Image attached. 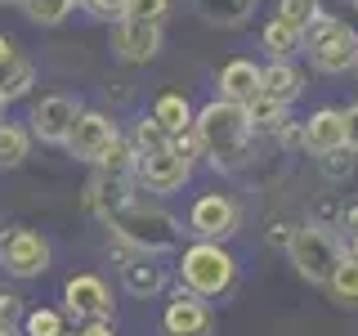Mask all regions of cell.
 <instances>
[{"label":"cell","mask_w":358,"mask_h":336,"mask_svg":"<svg viewBox=\"0 0 358 336\" xmlns=\"http://www.w3.org/2000/svg\"><path fill=\"white\" fill-rule=\"evenodd\" d=\"M103 224L112 229V238H117V242H126V246H134V251H143V255L179 251V246H184V233H188L184 224H179V216H171L166 206L143 202V197H134V193L121 197Z\"/></svg>","instance_id":"cell-1"},{"label":"cell","mask_w":358,"mask_h":336,"mask_svg":"<svg viewBox=\"0 0 358 336\" xmlns=\"http://www.w3.org/2000/svg\"><path fill=\"white\" fill-rule=\"evenodd\" d=\"M197 139H201V153H206L210 166L220 171H238L246 162V144H251V117H246L242 104H229V99H210L206 108L197 112L193 121Z\"/></svg>","instance_id":"cell-2"},{"label":"cell","mask_w":358,"mask_h":336,"mask_svg":"<svg viewBox=\"0 0 358 336\" xmlns=\"http://www.w3.org/2000/svg\"><path fill=\"white\" fill-rule=\"evenodd\" d=\"M233 278H238V260L220 242H193L179 251V287H188L201 300L224 296L233 287Z\"/></svg>","instance_id":"cell-3"},{"label":"cell","mask_w":358,"mask_h":336,"mask_svg":"<svg viewBox=\"0 0 358 336\" xmlns=\"http://www.w3.org/2000/svg\"><path fill=\"white\" fill-rule=\"evenodd\" d=\"M300 45L309 50V59L318 72H350L358 67V31H350L336 14H318L309 22V31L300 36Z\"/></svg>","instance_id":"cell-4"},{"label":"cell","mask_w":358,"mask_h":336,"mask_svg":"<svg viewBox=\"0 0 358 336\" xmlns=\"http://www.w3.org/2000/svg\"><path fill=\"white\" fill-rule=\"evenodd\" d=\"M287 255H291V265H296V274L305 278V283H318V287H327L331 274H336V265L345 260L341 246H336V238L327 229H318V224H305V229L291 233Z\"/></svg>","instance_id":"cell-5"},{"label":"cell","mask_w":358,"mask_h":336,"mask_svg":"<svg viewBox=\"0 0 358 336\" xmlns=\"http://www.w3.org/2000/svg\"><path fill=\"white\" fill-rule=\"evenodd\" d=\"M81 112L85 108L76 104L72 94H41L36 104H31V112H27V130H31V139H41V144L67 148V134H72Z\"/></svg>","instance_id":"cell-6"},{"label":"cell","mask_w":358,"mask_h":336,"mask_svg":"<svg viewBox=\"0 0 358 336\" xmlns=\"http://www.w3.org/2000/svg\"><path fill=\"white\" fill-rule=\"evenodd\" d=\"M50 260H54V251L36 229H5V238H0V269L9 278H41L50 269Z\"/></svg>","instance_id":"cell-7"},{"label":"cell","mask_w":358,"mask_h":336,"mask_svg":"<svg viewBox=\"0 0 358 336\" xmlns=\"http://www.w3.org/2000/svg\"><path fill=\"white\" fill-rule=\"evenodd\" d=\"M238 224H242V211L229 193H201L188 211V233L197 242H224L238 233Z\"/></svg>","instance_id":"cell-8"},{"label":"cell","mask_w":358,"mask_h":336,"mask_svg":"<svg viewBox=\"0 0 358 336\" xmlns=\"http://www.w3.org/2000/svg\"><path fill=\"white\" fill-rule=\"evenodd\" d=\"M63 305L76 323H112L117 300H112V291L99 274H72L63 283Z\"/></svg>","instance_id":"cell-9"},{"label":"cell","mask_w":358,"mask_h":336,"mask_svg":"<svg viewBox=\"0 0 358 336\" xmlns=\"http://www.w3.org/2000/svg\"><path fill=\"white\" fill-rule=\"evenodd\" d=\"M117 121L108 117V112H99V108H85L81 117H76V126L72 134H67V153L76 157V162H90V166H99V157H103L112 148V139H117Z\"/></svg>","instance_id":"cell-10"},{"label":"cell","mask_w":358,"mask_h":336,"mask_svg":"<svg viewBox=\"0 0 358 336\" xmlns=\"http://www.w3.org/2000/svg\"><path fill=\"white\" fill-rule=\"evenodd\" d=\"M215 328V314L201 296H193L188 287H179L162 309V332L166 336H210Z\"/></svg>","instance_id":"cell-11"},{"label":"cell","mask_w":358,"mask_h":336,"mask_svg":"<svg viewBox=\"0 0 358 336\" xmlns=\"http://www.w3.org/2000/svg\"><path fill=\"white\" fill-rule=\"evenodd\" d=\"M188 175H193V157H184L171 144V148H162V153H152V157H143L139 162V188H148V193H175V188H184L188 184Z\"/></svg>","instance_id":"cell-12"},{"label":"cell","mask_w":358,"mask_h":336,"mask_svg":"<svg viewBox=\"0 0 358 336\" xmlns=\"http://www.w3.org/2000/svg\"><path fill=\"white\" fill-rule=\"evenodd\" d=\"M162 50V27L139 18H117L112 22V54L121 63H152Z\"/></svg>","instance_id":"cell-13"},{"label":"cell","mask_w":358,"mask_h":336,"mask_svg":"<svg viewBox=\"0 0 358 336\" xmlns=\"http://www.w3.org/2000/svg\"><path fill=\"white\" fill-rule=\"evenodd\" d=\"M117 260H121V287H126L130 296H139V300L166 291V283H171L166 269L157 265V255H143V251H134L126 242H117Z\"/></svg>","instance_id":"cell-14"},{"label":"cell","mask_w":358,"mask_h":336,"mask_svg":"<svg viewBox=\"0 0 358 336\" xmlns=\"http://www.w3.org/2000/svg\"><path fill=\"white\" fill-rule=\"evenodd\" d=\"M264 94V67H255L251 59H233L224 63L220 72V99H229V104H251V99Z\"/></svg>","instance_id":"cell-15"},{"label":"cell","mask_w":358,"mask_h":336,"mask_svg":"<svg viewBox=\"0 0 358 336\" xmlns=\"http://www.w3.org/2000/svg\"><path fill=\"white\" fill-rule=\"evenodd\" d=\"M305 148L327 157V153H341L345 148V112L336 108H318L313 117L305 121Z\"/></svg>","instance_id":"cell-16"},{"label":"cell","mask_w":358,"mask_h":336,"mask_svg":"<svg viewBox=\"0 0 358 336\" xmlns=\"http://www.w3.org/2000/svg\"><path fill=\"white\" fill-rule=\"evenodd\" d=\"M193 5H197L201 22H210V27H242L260 0H193Z\"/></svg>","instance_id":"cell-17"},{"label":"cell","mask_w":358,"mask_h":336,"mask_svg":"<svg viewBox=\"0 0 358 336\" xmlns=\"http://www.w3.org/2000/svg\"><path fill=\"white\" fill-rule=\"evenodd\" d=\"M152 117H157V126H162L166 134H184V130H193V121H197V112L188 108V99L184 94H157V104H152Z\"/></svg>","instance_id":"cell-18"},{"label":"cell","mask_w":358,"mask_h":336,"mask_svg":"<svg viewBox=\"0 0 358 336\" xmlns=\"http://www.w3.org/2000/svg\"><path fill=\"white\" fill-rule=\"evenodd\" d=\"M31 157V130L18 121H0V171H18Z\"/></svg>","instance_id":"cell-19"},{"label":"cell","mask_w":358,"mask_h":336,"mask_svg":"<svg viewBox=\"0 0 358 336\" xmlns=\"http://www.w3.org/2000/svg\"><path fill=\"white\" fill-rule=\"evenodd\" d=\"M99 171H103L108 179H134L139 175V153H134V144L126 139V134H117L112 148L99 157ZM134 184H139V179H134Z\"/></svg>","instance_id":"cell-20"},{"label":"cell","mask_w":358,"mask_h":336,"mask_svg":"<svg viewBox=\"0 0 358 336\" xmlns=\"http://www.w3.org/2000/svg\"><path fill=\"white\" fill-rule=\"evenodd\" d=\"M300 90H305V76L291 63H268L264 67V94H273L278 104H296Z\"/></svg>","instance_id":"cell-21"},{"label":"cell","mask_w":358,"mask_h":336,"mask_svg":"<svg viewBox=\"0 0 358 336\" xmlns=\"http://www.w3.org/2000/svg\"><path fill=\"white\" fill-rule=\"evenodd\" d=\"M260 41H264V50L273 54V63H291V54H296V45H300V31L287 27L282 18H268L264 31H260Z\"/></svg>","instance_id":"cell-22"},{"label":"cell","mask_w":358,"mask_h":336,"mask_svg":"<svg viewBox=\"0 0 358 336\" xmlns=\"http://www.w3.org/2000/svg\"><path fill=\"white\" fill-rule=\"evenodd\" d=\"M327 291H331L336 305H345V309H354V305H358V260H354V255H345V260L336 265V274H331Z\"/></svg>","instance_id":"cell-23"},{"label":"cell","mask_w":358,"mask_h":336,"mask_svg":"<svg viewBox=\"0 0 358 336\" xmlns=\"http://www.w3.org/2000/svg\"><path fill=\"white\" fill-rule=\"evenodd\" d=\"M130 144H134V153H139V162L143 157H152V153H162V148H171V134H166L162 126H157V117L148 112V117L134 126V134H130Z\"/></svg>","instance_id":"cell-24"},{"label":"cell","mask_w":358,"mask_h":336,"mask_svg":"<svg viewBox=\"0 0 358 336\" xmlns=\"http://www.w3.org/2000/svg\"><path fill=\"white\" fill-rule=\"evenodd\" d=\"M282 108H287V104H278L273 94H260V99H251V104H246L251 130H278V126H282Z\"/></svg>","instance_id":"cell-25"},{"label":"cell","mask_w":358,"mask_h":336,"mask_svg":"<svg viewBox=\"0 0 358 336\" xmlns=\"http://www.w3.org/2000/svg\"><path fill=\"white\" fill-rule=\"evenodd\" d=\"M22 14L41 27H59V22L72 14V0H22Z\"/></svg>","instance_id":"cell-26"},{"label":"cell","mask_w":358,"mask_h":336,"mask_svg":"<svg viewBox=\"0 0 358 336\" xmlns=\"http://www.w3.org/2000/svg\"><path fill=\"white\" fill-rule=\"evenodd\" d=\"M67 328V318L59 309H27V318H22V336H59Z\"/></svg>","instance_id":"cell-27"},{"label":"cell","mask_w":358,"mask_h":336,"mask_svg":"<svg viewBox=\"0 0 358 336\" xmlns=\"http://www.w3.org/2000/svg\"><path fill=\"white\" fill-rule=\"evenodd\" d=\"M278 18H282L287 27H296L300 36H305L309 22L318 18V5H313V0H278Z\"/></svg>","instance_id":"cell-28"},{"label":"cell","mask_w":358,"mask_h":336,"mask_svg":"<svg viewBox=\"0 0 358 336\" xmlns=\"http://www.w3.org/2000/svg\"><path fill=\"white\" fill-rule=\"evenodd\" d=\"M31 85H36V63H31V59H22V63L14 67V72H9L5 81H0V94H5L9 104H18V99L27 94Z\"/></svg>","instance_id":"cell-29"},{"label":"cell","mask_w":358,"mask_h":336,"mask_svg":"<svg viewBox=\"0 0 358 336\" xmlns=\"http://www.w3.org/2000/svg\"><path fill=\"white\" fill-rule=\"evenodd\" d=\"M166 14H171V0H130L126 18H139V22H157L162 27Z\"/></svg>","instance_id":"cell-30"},{"label":"cell","mask_w":358,"mask_h":336,"mask_svg":"<svg viewBox=\"0 0 358 336\" xmlns=\"http://www.w3.org/2000/svg\"><path fill=\"white\" fill-rule=\"evenodd\" d=\"M22 318H27L22 296H18L14 287H0V323H14V328H22Z\"/></svg>","instance_id":"cell-31"},{"label":"cell","mask_w":358,"mask_h":336,"mask_svg":"<svg viewBox=\"0 0 358 336\" xmlns=\"http://www.w3.org/2000/svg\"><path fill=\"white\" fill-rule=\"evenodd\" d=\"M22 59H27V54H22V45H18L14 36H0V81H5V76L14 72Z\"/></svg>","instance_id":"cell-32"},{"label":"cell","mask_w":358,"mask_h":336,"mask_svg":"<svg viewBox=\"0 0 358 336\" xmlns=\"http://www.w3.org/2000/svg\"><path fill=\"white\" fill-rule=\"evenodd\" d=\"M85 9L94 18H103V22H117V18H126L130 0H85Z\"/></svg>","instance_id":"cell-33"},{"label":"cell","mask_w":358,"mask_h":336,"mask_svg":"<svg viewBox=\"0 0 358 336\" xmlns=\"http://www.w3.org/2000/svg\"><path fill=\"white\" fill-rule=\"evenodd\" d=\"M345 148L358 153V104L345 108Z\"/></svg>","instance_id":"cell-34"},{"label":"cell","mask_w":358,"mask_h":336,"mask_svg":"<svg viewBox=\"0 0 358 336\" xmlns=\"http://www.w3.org/2000/svg\"><path fill=\"white\" fill-rule=\"evenodd\" d=\"M273 134H278V144H291V148H296V144H305V126H291V121H282Z\"/></svg>","instance_id":"cell-35"},{"label":"cell","mask_w":358,"mask_h":336,"mask_svg":"<svg viewBox=\"0 0 358 336\" xmlns=\"http://www.w3.org/2000/svg\"><path fill=\"white\" fill-rule=\"evenodd\" d=\"M81 336H117L112 323H81Z\"/></svg>","instance_id":"cell-36"},{"label":"cell","mask_w":358,"mask_h":336,"mask_svg":"<svg viewBox=\"0 0 358 336\" xmlns=\"http://www.w3.org/2000/svg\"><path fill=\"white\" fill-rule=\"evenodd\" d=\"M0 336H22V328H14V323H0Z\"/></svg>","instance_id":"cell-37"},{"label":"cell","mask_w":358,"mask_h":336,"mask_svg":"<svg viewBox=\"0 0 358 336\" xmlns=\"http://www.w3.org/2000/svg\"><path fill=\"white\" fill-rule=\"evenodd\" d=\"M345 255H354V260H358V229H354V238H350V251H345Z\"/></svg>","instance_id":"cell-38"},{"label":"cell","mask_w":358,"mask_h":336,"mask_svg":"<svg viewBox=\"0 0 358 336\" xmlns=\"http://www.w3.org/2000/svg\"><path fill=\"white\" fill-rule=\"evenodd\" d=\"M59 336H81V328H63V332H59Z\"/></svg>","instance_id":"cell-39"},{"label":"cell","mask_w":358,"mask_h":336,"mask_svg":"<svg viewBox=\"0 0 358 336\" xmlns=\"http://www.w3.org/2000/svg\"><path fill=\"white\" fill-rule=\"evenodd\" d=\"M5 108H9V99H5V94H0V121H5Z\"/></svg>","instance_id":"cell-40"},{"label":"cell","mask_w":358,"mask_h":336,"mask_svg":"<svg viewBox=\"0 0 358 336\" xmlns=\"http://www.w3.org/2000/svg\"><path fill=\"white\" fill-rule=\"evenodd\" d=\"M0 5H22V0H0Z\"/></svg>","instance_id":"cell-41"},{"label":"cell","mask_w":358,"mask_h":336,"mask_svg":"<svg viewBox=\"0 0 358 336\" xmlns=\"http://www.w3.org/2000/svg\"><path fill=\"white\" fill-rule=\"evenodd\" d=\"M72 5H85V0H72Z\"/></svg>","instance_id":"cell-42"}]
</instances>
